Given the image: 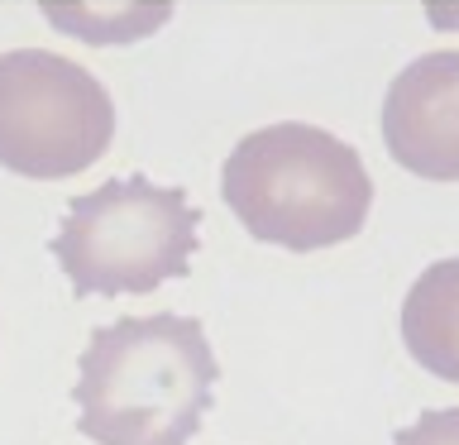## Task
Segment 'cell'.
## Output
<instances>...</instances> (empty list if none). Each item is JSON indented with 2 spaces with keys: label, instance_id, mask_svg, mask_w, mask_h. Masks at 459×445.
Here are the masks:
<instances>
[{
  "label": "cell",
  "instance_id": "cell-1",
  "mask_svg": "<svg viewBox=\"0 0 459 445\" xmlns=\"http://www.w3.org/2000/svg\"><path fill=\"white\" fill-rule=\"evenodd\" d=\"M77 369V431L96 445H192L221 379L206 326L178 311L96 326Z\"/></svg>",
  "mask_w": 459,
  "mask_h": 445
},
{
  "label": "cell",
  "instance_id": "cell-3",
  "mask_svg": "<svg viewBox=\"0 0 459 445\" xmlns=\"http://www.w3.org/2000/svg\"><path fill=\"white\" fill-rule=\"evenodd\" d=\"M196 230L201 211L182 187L129 172L72 201L48 254L77 297H143L192 273Z\"/></svg>",
  "mask_w": 459,
  "mask_h": 445
},
{
  "label": "cell",
  "instance_id": "cell-4",
  "mask_svg": "<svg viewBox=\"0 0 459 445\" xmlns=\"http://www.w3.org/2000/svg\"><path fill=\"white\" fill-rule=\"evenodd\" d=\"M120 110L106 82L53 48L0 53V168L63 182L110 153Z\"/></svg>",
  "mask_w": 459,
  "mask_h": 445
},
{
  "label": "cell",
  "instance_id": "cell-2",
  "mask_svg": "<svg viewBox=\"0 0 459 445\" xmlns=\"http://www.w3.org/2000/svg\"><path fill=\"white\" fill-rule=\"evenodd\" d=\"M221 196L258 244L316 254L354 240L373 211V178L354 144L307 120L249 129L221 163Z\"/></svg>",
  "mask_w": 459,
  "mask_h": 445
},
{
  "label": "cell",
  "instance_id": "cell-7",
  "mask_svg": "<svg viewBox=\"0 0 459 445\" xmlns=\"http://www.w3.org/2000/svg\"><path fill=\"white\" fill-rule=\"evenodd\" d=\"M172 0H39V14L86 48H134L172 20Z\"/></svg>",
  "mask_w": 459,
  "mask_h": 445
},
{
  "label": "cell",
  "instance_id": "cell-9",
  "mask_svg": "<svg viewBox=\"0 0 459 445\" xmlns=\"http://www.w3.org/2000/svg\"><path fill=\"white\" fill-rule=\"evenodd\" d=\"M421 10L436 34H459V0H426Z\"/></svg>",
  "mask_w": 459,
  "mask_h": 445
},
{
  "label": "cell",
  "instance_id": "cell-5",
  "mask_svg": "<svg viewBox=\"0 0 459 445\" xmlns=\"http://www.w3.org/2000/svg\"><path fill=\"white\" fill-rule=\"evenodd\" d=\"M378 135L402 172L421 182H459V48L411 57L387 82Z\"/></svg>",
  "mask_w": 459,
  "mask_h": 445
},
{
  "label": "cell",
  "instance_id": "cell-8",
  "mask_svg": "<svg viewBox=\"0 0 459 445\" xmlns=\"http://www.w3.org/2000/svg\"><path fill=\"white\" fill-rule=\"evenodd\" d=\"M393 445H459V407H430L411 426H402Z\"/></svg>",
  "mask_w": 459,
  "mask_h": 445
},
{
  "label": "cell",
  "instance_id": "cell-6",
  "mask_svg": "<svg viewBox=\"0 0 459 445\" xmlns=\"http://www.w3.org/2000/svg\"><path fill=\"white\" fill-rule=\"evenodd\" d=\"M402 345L426 373L459 383V254L416 273L402 297Z\"/></svg>",
  "mask_w": 459,
  "mask_h": 445
}]
</instances>
